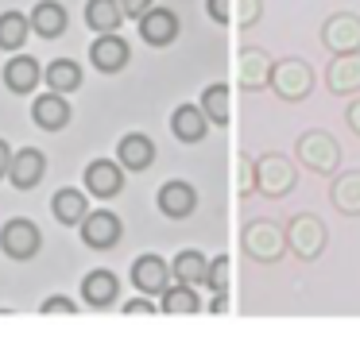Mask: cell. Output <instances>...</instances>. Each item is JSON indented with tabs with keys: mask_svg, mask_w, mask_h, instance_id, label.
Listing matches in <instances>:
<instances>
[{
	"mask_svg": "<svg viewBox=\"0 0 360 340\" xmlns=\"http://www.w3.org/2000/svg\"><path fill=\"white\" fill-rule=\"evenodd\" d=\"M51 213H55L58 224L78 228V224L89 216V193L74 190V185H63V190H55V197H51Z\"/></svg>",
	"mask_w": 360,
	"mask_h": 340,
	"instance_id": "cell-21",
	"label": "cell"
},
{
	"mask_svg": "<svg viewBox=\"0 0 360 340\" xmlns=\"http://www.w3.org/2000/svg\"><path fill=\"white\" fill-rule=\"evenodd\" d=\"M198 105L205 108V116H210V124H217V128H225L229 124V85L225 81H213L202 89V100Z\"/></svg>",
	"mask_w": 360,
	"mask_h": 340,
	"instance_id": "cell-30",
	"label": "cell"
},
{
	"mask_svg": "<svg viewBox=\"0 0 360 340\" xmlns=\"http://www.w3.org/2000/svg\"><path fill=\"white\" fill-rule=\"evenodd\" d=\"M117 159H120L124 170L140 174V170H148L151 162H155V139L143 136V131H128V136H120V143H117Z\"/></svg>",
	"mask_w": 360,
	"mask_h": 340,
	"instance_id": "cell-18",
	"label": "cell"
},
{
	"mask_svg": "<svg viewBox=\"0 0 360 340\" xmlns=\"http://www.w3.org/2000/svg\"><path fill=\"white\" fill-rule=\"evenodd\" d=\"M287 244H290V251H295L302 263L321 259V255H326V244H329L326 221L314 216V213H295L287 221Z\"/></svg>",
	"mask_w": 360,
	"mask_h": 340,
	"instance_id": "cell-4",
	"label": "cell"
},
{
	"mask_svg": "<svg viewBox=\"0 0 360 340\" xmlns=\"http://www.w3.org/2000/svg\"><path fill=\"white\" fill-rule=\"evenodd\" d=\"M236 193H240V197L259 193V185H256V159H252L248 151L236 155Z\"/></svg>",
	"mask_w": 360,
	"mask_h": 340,
	"instance_id": "cell-31",
	"label": "cell"
},
{
	"mask_svg": "<svg viewBox=\"0 0 360 340\" xmlns=\"http://www.w3.org/2000/svg\"><path fill=\"white\" fill-rule=\"evenodd\" d=\"M39 313H43V317H74V313H78V301L55 294V298H47V301L39 306Z\"/></svg>",
	"mask_w": 360,
	"mask_h": 340,
	"instance_id": "cell-34",
	"label": "cell"
},
{
	"mask_svg": "<svg viewBox=\"0 0 360 340\" xmlns=\"http://www.w3.org/2000/svg\"><path fill=\"white\" fill-rule=\"evenodd\" d=\"M78 228H82V244L94 247V251H112L124 240V221L112 209H89V216Z\"/></svg>",
	"mask_w": 360,
	"mask_h": 340,
	"instance_id": "cell-7",
	"label": "cell"
},
{
	"mask_svg": "<svg viewBox=\"0 0 360 340\" xmlns=\"http://www.w3.org/2000/svg\"><path fill=\"white\" fill-rule=\"evenodd\" d=\"M295 159H298V166L310 170V174L333 178L337 170H341V143H337L326 128H310L295 139Z\"/></svg>",
	"mask_w": 360,
	"mask_h": 340,
	"instance_id": "cell-2",
	"label": "cell"
},
{
	"mask_svg": "<svg viewBox=\"0 0 360 340\" xmlns=\"http://www.w3.org/2000/svg\"><path fill=\"white\" fill-rule=\"evenodd\" d=\"M27 15H32V31L39 39L66 35V23H70V15H66V8L58 4V0H39V4H35Z\"/></svg>",
	"mask_w": 360,
	"mask_h": 340,
	"instance_id": "cell-24",
	"label": "cell"
},
{
	"mask_svg": "<svg viewBox=\"0 0 360 340\" xmlns=\"http://www.w3.org/2000/svg\"><path fill=\"white\" fill-rule=\"evenodd\" d=\"M120 8H124L128 20H140L148 8H155V0H120Z\"/></svg>",
	"mask_w": 360,
	"mask_h": 340,
	"instance_id": "cell-38",
	"label": "cell"
},
{
	"mask_svg": "<svg viewBox=\"0 0 360 340\" xmlns=\"http://www.w3.org/2000/svg\"><path fill=\"white\" fill-rule=\"evenodd\" d=\"M225 298H229V294H217V298H213V306H210L213 313H225V309H229V301H225Z\"/></svg>",
	"mask_w": 360,
	"mask_h": 340,
	"instance_id": "cell-40",
	"label": "cell"
},
{
	"mask_svg": "<svg viewBox=\"0 0 360 340\" xmlns=\"http://www.w3.org/2000/svg\"><path fill=\"white\" fill-rule=\"evenodd\" d=\"M82 182H86L89 197L109 201L124 190V166H120V159H94L86 166V174H82Z\"/></svg>",
	"mask_w": 360,
	"mask_h": 340,
	"instance_id": "cell-9",
	"label": "cell"
},
{
	"mask_svg": "<svg viewBox=\"0 0 360 340\" xmlns=\"http://www.w3.org/2000/svg\"><path fill=\"white\" fill-rule=\"evenodd\" d=\"M155 205H159V213H163L167 221H186V216L198 209V190L190 182H182V178H171V182L159 185Z\"/></svg>",
	"mask_w": 360,
	"mask_h": 340,
	"instance_id": "cell-12",
	"label": "cell"
},
{
	"mask_svg": "<svg viewBox=\"0 0 360 340\" xmlns=\"http://www.w3.org/2000/svg\"><path fill=\"white\" fill-rule=\"evenodd\" d=\"M326 89L337 97H356L360 93V51L333 54L326 66Z\"/></svg>",
	"mask_w": 360,
	"mask_h": 340,
	"instance_id": "cell-13",
	"label": "cell"
},
{
	"mask_svg": "<svg viewBox=\"0 0 360 340\" xmlns=\"http://www.w3.org/2000/svg\"><path fill=\"white\" fill-rule=\"evenodd\" d=\"M171 263L163 259V255L148 251V255H136L132 259V286L140 294H148V298H159V294L171 286Z\"/></svg>",
	"mask_w": 360,
	"mask_h": 340,
	"instance_id": "cell-10",
	"label": "cell"
},
{
	"mask_svg": "<svg viewBox=\"0 0 360 340\" xmlns=\"http://www.w3.org/2000/svg\"><path fill=\"white\" fill-rule=\"evenodd\" d=\"M267 89H271L279 100H287V105H298V100H306L310 89H314V66L306 58H279L271 66Z\"/></svg>",
	"mask_w": 360,
	"mask_h": 340,
	"instance_id": "cell-3",
	"label": "cell"
},
{
	"mask_svg": "<svg viewBox=\"0 0 360 340\" xmlns=\"http://www.w3.org/2000/svg\"><path fill=\"white\" fill-rule=\"evenodd\" d=\"M205 12L213 23H233V0H205Z\"/></svg>",
	"mask_w": 360,
	"mask_h": 340,
	"instance_id": "cell-35",
	"label": "cell"
},
{
	"mask_svg": "<svg viewBox=\"0 0 360 340\" xmlns=\"http://www.w3.org/2000/svg\"><path fill=\"white\" fill-rule=\"evenodd\" d=\"M39 77H43V66L32 58V54H20V51H16L8 62H4V85H8V93H16V97L35 93Z\"/></svg>",
	"mask_w": 360,
	"mask_h": 340,
	"instance_id": "cell-17",
	"label": "cell"
},
{
	"mask_svg": "<svg viewBox=\"0 0 360 340\" xmlns=\"http://www.w3.org/2000/svg\"><path fill=\"white\" fill-rule=\"evenodd\" d=\"M329 205L341 216H360V170H337L329 182Z\"/></svg>",
	"mask_w": 360,
	"mask_h": 340,
	"instance_id": "cell-23",
	"label": "cell"
},
{
	"mask_svg": "<svg viewBox=\"0 0 360 340\" xmlns=\"http://www.w3.org/2000/svg\"><path fill=\"white\" fill-rule=\"evenodd\" d=\"M155 313V301L148 298V294H143V298H136V301H128L124 306V317H151Z\"/></svg>",
	"mask_w": 360,
	"mask_h": 340,
	"instance_id": "cell-36",
	"label": "cell"
},
{
	"mask_svg": "<svg viewBox=\"0 0 360 340\" xmlns=\"http://www.w3.org/2000/svg\"><path fill=\"white\" fill-rule=\"evenodd\" d=\"M205 131H210V116L202 105H179L171 112V136L179 143H202Z\"/></svg>",
	"mask_w": 360,
	"mask_h": 340,
	"instance_id": "cell-20",
	"label": "cell"
},
{
	"mask_svg": "<svg viewBox=\"0 0 360 340\" xmlns=\"http://www.w3.org/2000/svg\"><path fill=\"white\" fill-rule=\"evenodd\" d=\"M345 124H349L352 136H360V93L349 100V105H345Z\"/></svg>",
	"mask_w": 360,
	"mask_h": 340,
	"instance_id": "cell-37",
	"label": "cell"
},
{
	"mask_svg": "<svg viewBox=\"0 0 360 340\" xmlns=\"http://www.w3.org/2000/svg\"><path fill=\"white\" fill-rule=\"evenodd\" d=\"M0 251L8 255L12 263L35 259V255L43 251V232H39V224L27 221V216H12V221H4V228H0Z\"/></svg>",
	"mask_w": 360,
	"mask_h": 340,
	"instance_id": "cell-6",
	"label": "cell"
},
{
	"mask_svg": "<svg viewBox=\"0 0 360 340\" xmlns=\"http://www.w3.org/2000/svg\"><path fill=\"white\" fill-rule=\"evenodd\" d=\"M32 116H35V124H39L43 131H63L66 124H70L74 108H70V100H66V93L51 89V93H43V97H35Z\"/></svg>",
	"mask_w": 360,
	"mask_h": 340,
	"instance_id": "cell-19",
	"label": "cell"
},
{
	"mask_svg": "<svg viewBox=\"0 0 360 340\" xmlns=\"http://www.w3.org/2000/svg\"><path fill=\"white\" fill-rule=\"evenodd\" d=\"M240 247H244V255H248L252 263H259V267H275V263L290 251L287 228H279V224L267 221V216H256V221L244 224Z\"/></svg>",
	"mask_w": 360,
	"mask_h": 340,
	"instance_id": "cell-1",
	"label": "cell"
},
{
	"mask_svg": "<svg viewBox=\"0 0 360 340\" xmlns=\"http://www.w3.org/2000/svg\"><path fill=\"white\" fill-rule=\"evenodd\" d=\"M8 166H12V147L8 139H0V178H8Z\"/></svg>",
	"mask_w": 360,
	"mask_h": 340,
	"instance_id": "cell-39",
	"label": "cell"
},
{
	"mask_svg": "<svg viewBox=\"0 0 360 340\" xmlns=\"http://www.w3.org/2000/svg\"><path fill=\"white\" fill-rule=\"evenodd\" d=\"M86 23L97 31V35L120 31V23H124V8H120V0H86Z\"/></svg>",
	"mask_w": 360,
	"mask_h": 340,
	"instance_id": "cell-27",
	"label": "cell"
},
{
	"mask_svg": "<svg viewBox=\"0 0 360 340\" xmlns=\"http://www.w3.org/2000/svg\"><path fill=\"white\" fill-rule=\"evenodd\" d=\"M236 27H256L259 20H264V0H236Z\"/></svg>",
	"mask_w": 360,
	"mask_h": 340,
	"instance_id": "cell-33",
	"label": "cell"
},
{
	"mask_svg": "<svg viewBox=\"0 0 360 340\" xmlns=\"http://www.w3.org/2000/svg\"><path fill=\"white\" fill-rule=\"evenodd\" d=\"M205 286H210L213 294H229V255H213V259H210Z\"/></svg>",
	"mask_w": 360,
	"mask_h": 340,
	"instance_id": "cell-32",
	"label": "cell"
},
{
	"mask_svg": "<svg viewBox=\"0 0 360 340\" xmlns=\"http://www.w3.org/2000/svg\"><path fill=\"white\" fill-rule=\"evenodd\" d=\"M271 66L275 62L267 58L264 46H244V51L236 54V85H240L244 93L267 89V81H271Z\"/></svg>",
	"mask_w": 360,
	"mask_h": 340,
	"instance_id": "cell-11",
	"label": "cell"
},
{
	"mask_svg": "<svg viewBox=\"0 0 360 340\" xmlns=\"http://www.w3.org/2000/svg\"><path fill=\"white\" fill-rule=\"evenodd\" d=\"M43 174H47V155H43L39 147H20V151H12L8 182L16 185V190H35V185L43 182Z\"/></svg>",
	"mask_w": 360,
	"mask_h": 340,
	"instance_id": "cell-16",
	"label": "cell"
},
{
	"mask_svg": "<svg viewBox=\"0 0 360 340\" xmlns=\"http://www.w3.org/2000/svg\"><path fill=\"white\" fill-rule=\"evenodd\" d=\"M140 39L148 46H167V43H174L179 39V31H182V23H179V15L171 12V8H148V12L140 15Z\"/></svg>",
	"mask_w": 360,
	"mask_h": 340,
	"instance_id": "cell-15",
	"label": "cell"
},
{
	"mask_svg": "<svg viewBox=\"0 0 360 340\" xmlns=\"http://www.w3.org/2000/svg\"><path fill=\"white\" fill-rule=\"evenodd\" d=\"M128 58H132V46L120 39V31L97 35L94 43H89V62H94V70H101V74H120V70L128 66Z\"/></svg>",
	"mask_w": 360,
	"mask_h": 340,
	"instance_id": "cell-14",
	"label": "cell"
},
{
	"mask_svg": "<svg viewBox=\"0 0 360 340\" xmlns=\"http://www.w3.org/2000/svg\"><path fill=\"white\" fill-rule=\"evenodd\" d=\"M321 46L329 54L360 51V15L356 12H333L321 23Z\"/></svg>",
	"mask_w": 360,
	"mask_h": 340,
	"instance_id": "cell-8",
	"label": "cell"
},
{
	"mask_svg": "<svg viewBox=\"0 0 360 340\" xmlns=\"http://www.w3.org/2000/svg\"><path fill=\"white\" fill-rule=\"evenodd\" d=\"M171 275L179 278V282L205 286V275H210V259H205L202 251H194V247H186V251H179V255H174V263H171Z\"/></svg>",
	"mask_w": 360,
	"mask_h": 340,
	"instance_id": "cell-29",
	"label": "cell"
},
{
	"mask_svg": "<svg viewBox=\"0 0 360 340\" xmlns=\"http://www.w3.org/2000/svg\"><path fill=\"white\" fill-rule=\"evenodd\" d=\"M43 77H47L51 89H55V93H66V97H70V93H78L82 81H86V74H82V66H78L74 58H55L47 70H43Z\"/></svg>",
	"mask_w": 360,
	"mask_h": 340,
	"instance_id": "cell-28",
	"label": "cell"
},
{
	"mask_svg": "<svg viewBox=\"0 0 360 340\" xmlns=\"http://www.w3.org/2000/svg\"><path fill=\"white\" fill-rule=\"evenodd\" d=\"M27 35H32V15L27 12H0V51H24Z\"/></svg>",
	"mask_w": 360,
	"mask_h": 340,
	"instance_id": "cell-26",
	"label": "cell"
},
{
	"mask_svg": "<svg viewBox=\"0 0 360 340\" xmlns=\"http://www.w3.org/2000/svg\"><path fill=\"white\" fill-rule=\"evenodd\" d=\"M82 298H86V306H94V309H109L112 301L120 298V278L112 275V270H105V267H94L86 278H82Z\"/></svg>",
	"mask_w": 360,
	"mask_h": 340,
	"instance_id": "cell-22",
	"label": "cell"
},
{
	"mask_svg": "<svg viewBox=\"0 0 360 340\" xmlns=\"http://www.w3.org/2000/svg\"><path fill=\"white\" fill-rule=\"evenodd\" d=\"M159 309H163L167 317H190V313H202V298H198V286L190 282H179L174 278V286H167L163 294H159Z\"/></svg>",
	"mask_w": 360,
	"mask_h": 340,
	"instance_id": "cell-25",
	"label": "cell"
},
{
	"mask_svg": "<svg viewBox=\"0 0 360 340\" xmlns=\"http://www.w3.org/2000/svg\"><path fill=\"white\" fill-rule=\"evenodd\" d=\"M256 185H259L264 197L279 201V197H287V193L298 185V166L287 159V155L267 151V155L256 159Z\"/></svg>",
	"mask_w": 360,
	"mask_h": 340,
	"instance_id": "cell-5",
	"label": "cell"
}]
</instances>
